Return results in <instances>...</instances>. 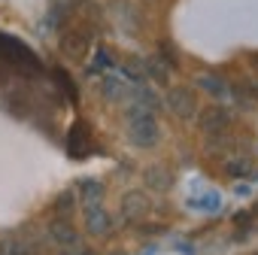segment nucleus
Segmentation results:
<instances>
[{
    "label": "nucleus",
    "instance_id": "13",
    "mask_svg": "<svg viewBox=\"0 0 258 255\" xmlns=\"http://www.w3.org/2000/svg\"><path fill=\"white\" fill-rule=\"evenodd\" d=\"M225 173H228L231 179H243V176L252 173V161H249L246 155H234V158L225 164Z\"/></svg>",
    "mask_w": 258,
    "mask_h": 255
},
{
    "label": "nucleus",
    "instance_id": "18",
    "mask_svg": "<svg viewBox=\"0 0 258 255\" xmlns=\"http://www.w3.org/2000/svg\"><path fill=\"white\" fill-rule=\"evenodd\" d=\"M73 210H76V195H73V192L58 195V201H55V216H70Z\"/></svg>",
    "mask_w": 258,
    "mask_h": 255
},
{
    "label": "nucleus",
    "instance_id": "1",
    "mask_svg": "<svg viewBox=\"0 0 258 255\" xmlns=\"http://www.w3.org/2000/svg\"><path fill=\"white\" fill-rule=\"evenodd\" d=\"M127 140L140 149H152L158 140H161V131H158V121L152 115L149 106H127Z\"/></svg>",
    "mask_w": 258,
    "mask_h": 255
},
{
    "label": "nucleus",
    "instance_id": "4",
    "mask_svg": "<svg viewBox=\"0 0 258 255\" xmlns=\"http://www.w3.org/2000/svg\"><path fill=\"white\" fill-rule=\"evenodd\" d=\"M167 109H170L176 118L188 121V118L198 112L195 91H191V88H185V85H176V88H170V91H167Z\"/></svg>",
    "mask_w": 258,
    "mask_h": 255
},
{
    "label": "nucleus",
    "instance_id": "14",
    "mask_svg": "<svg viewBox=\"0 0 258 255\" xmlns=\"http://www.w3.org/2000/svg\"><path fill=\"white\" fill-rule=\"evenodd\" d=\"M198 85L207 88V91L216 94V97H225V94H228V85H225L216 73H201V76H198Z\"/></svg>",
    "mask_w": 258,
    "mask_h": 255
},
{
    "label": "nucleus",
    "instance_id": "12",
    "mask_svg": "<svg viewBox=\"0 0 258 255\" xmlns=\"http://www.w3.org/2000/svg\"><path fill=\"white\" fill-rule=\"evenodd\" d=\"M100 88H103V97H106V100H124L127 94H131L127 82H121V79H115V76H106Z\"/></svg>",
    "mask_w": 258,
    "mask_h": 255
},
{
    "label": "nucleus",
    "instance_id": "24",
    "mask_svg": "<svg viewBox=\"0 0 258 255\" xmlns=\"http://www.w3.org/2000/svg\"><path fill=\"white\" fill-rule=\"evenodd\" d=\"M252 219H258V204H255V207H252Z\"/></svg>",
    "mask_w": 258,
    "mask_h": 255
},
{
    "label": "nucleus",
    "instance_id": "19",
    "mask_svg": "<svg viewBox=\"0 0 258 255\" xmlns=\"http://www.w3.org/2000/svg\"><path fill=\"white\" fill-rule=\"evenodd\" d=\"M64 4H55L52 10H49V16H46V22H43V31H55V28H61V22H64Z\"/></svg>",
    "mask_w": 258,
    "mask_h": 255
},
{
    "label": "nucleus",
    "instance_id": "22",
    "mask_svg": "<svg viewBox=\"0 0 258 255\" xmlns=\"http://www.w3.org/2000/svg\"><path fill=\"white\" fill-rule=\"evenodd\" d=\"M234 222H237V240H246L249 237V231H252V213H237L234 216Z\"/></svg>",
    "mask_w": 258,
    "mask_h": 255
},
{
    "label": "nucleus",
    "instance_id": "21",
    "mask_svg": "<svg viewBox=\"0 0 258 255\" xmlns=\"http://www.w3.org/2000/svg\"><path fill=\"white\" fill-rule=\"evenodd\" d=\"M158 49H161V55H158V58H161V61H164L167 67H176V64H179V55H176V46H173L170 40H167V43H161Z\"/></svg>",
    "mask_w": 258,
    "mask_h": 255
},
{
    "label": "nucleus",
    "instance_id": "23",
    "mask_svg": "<svg viewBox=\"0 0 258 255\" xmlns=\"http://www.w3.org/2000/svg\"><path fill=\"white\" fill-rule=\"evenodd\" d=\"M179 252H182V255H195V246H188V243H179Z\"/></svg>",
    "mask_w": 258,
    "mask_h": 255
},
{
    "label": "nucleus",
    "instance_id": "3",
    "mask_svg": "<svg viewBox=\"0 0 258 255\" xmlns=\"http://www.w3.org/2000/svg\"><path fill=\"white\" fill-rule=\"evenodd\" d=\"M91 49V34L85 28H70L64 37H61V55L70 58V61H82Z\"/></svg>",
    "mask_w": 258,
    "mask_h": 255
},
{
    "label": "nucleus",
    "instance_id": "6",
    "mask_svg": "<svg viewBox=\"0 0 258 255\" xmlns=\"http://www.w3.org/2000/svg\"><path fill=\"white\" fill-rule=\"evenodd\" d=\"M198 124H201L204 134H222V131H228V124H231V112L225 106H207L201 112Z\"/></svg>",
    "mask_w": 258,
    "mask_h": 255
},
{
    "label": "nucleus",
    "instance_id": "20",
    "mask_svg": "<svg viewBox=\"0 0 258 255\" xmlns=\"http://www.w3.org/2000/svg\"><path fill=\"white\" fill-rule=\"evenodd\" d=\"M106 67H118V61H115L106 49H97V61H94V67H91L88 73L94 76V73H100V70H106Z\"/></svg>",
    "mask_w": 258,
    "mask_h": 255
},
{
    "label": "nucleus",
    "instance_id": "27",
    "mask_svg": "<svg viewBox=\"0 0 258 255\" xmlns=\"http://www.w3.org/2000/svg\"><path fill=\"white\" fill-rule=\"evenodd\" d=\"M255 255H258V252H255Z\"/></svg>",
    "mask_w": 258,
    "mask_h": 255
},
{
    "label": "nucleus",
    "instance_id": "10",
    "mask_svg": "<svg viewBox=\"0 0 258 255\" xmlns=\"http://www.w3.org/2000/svg\"><path fill=\"white\" fill-rule=\"evenodd\" d=\"M143 179H146V185H149V188H155V192H167V188L173 185V173H170L167 167H161V164L146 167Z\"/></svg>",
    "mask_w": 258,
    "mask_h": 255
},
{
    "label": "nucleus",
    "instance_id": "5",
    "mask_svg": "<svg viewBox=\"0 0 258 255\" xmlns=\"http://www.w3.org/2000/svg\"><path fill=\"white\" fill-rule=\"evenodd\" d=\"M149 210H152V204H149V198L143 192H127L121 198V222H127V225L143 222Z\"/></svg>",
    "mask_w": 258,
    "mask_h": 255
},
{
    "label": "nucleus",
    "instance_id": "16",
    "mask_svg": "<svg viewBox=\"0 0 258 255\" xmlns=\"http://www.w3.org/2000/svg\"><path fill=\"white\" fill-rule=\"evenodd\" d=\"M52 76L58 79V85H61V91H64V94H67V97H70V100L76 103V100H79V91H76V85H73V79H70V76H67V73H64L61 67H58V70H52Z\"/></svg>",
    "mask_w": 258,
    "mask_h": 255
},
{
    "label": "nucleus",
    "instance_id": "17",
    "mask_svg": "<svg viewBox=\"0 0 258 255\" xmlns=\"http://www.w3.org/2000/svg\"><path fill=\"white\" fill-rule=\"evenodd\" d=\"M79 188H82V195H85V204H100V198H103V185H100V182L82 179Z\"/></svg>",
    "mask_w": 258,
    "mask_h": 255
},
{
    "label": "nucleus",
    "instance_id": "7",
    "mask_svg": "<svg viewBox=\"0 0 258 255\" xmlns=\"http://www.w3.org/2000/svg\"><path fill=\"white\" fill-rule=\"evenodd\" d=\"M49 237H52L58 246H64V249H70L73 243H79V234H76V228L70 225V216H55V219L49 222Z\"/></svg>",
    "mask_w": 258,
    "mask_h": 255
},
{
    "label": "nucleus",
    "instance_id": "8",
    "mask_svg": "<svg viewBox=\"0 0 258 255\" xmlns=\"http://www.w3.org/2000/svg\"><path fill=\"white\" fill-rule=\"evenodd\" d=\"M85 225H88V231L97 234V237H103V234L112 231V219L106 216V210H103L100 204H85Z\"/></svg>",
    "mask_w": 258,
    "mask_h": 255
},
{
    "label": "nucleus",
    "instance_id": "25",
    "mask_svg": "<svg viewBox=\"0 0 258 255\" xmlns=\"http://www.w3.org/2000/svg\"><path fill=\"white\" fill-rule=\"evenodd\" d=\"M70 4H85V0H70Z\"/></svg>",
    "mask_w": 258,
    "mask_h": 255
},
{
    "label": "nucleus",
    "instance_id": "9",
    "mask_svg": "<svg viewBox=\"0 0 258 255\" xmlns=\"http://www.w3.org/2000/svg\"><path fill=\"white\" fill-rule=\"evenodd\" d=\"M234 97L243 109H255L258 106V79H237L234 82Z\"/></svg>",
    "mask_w": 258,
    "mask_h": 255
},
{
    "label": "nucleus",
    "instance_id": "15",
    "mask_svg": "<svg viewBox=\"0 0 258 255\" xmlns=\"http://www.w3.org/2000/svg\"><path fill=\"white\" fill-rule=\"evenodd\" d=\"M143 70H146V73H149L155 82H167V76H170V67H167L161 58H146Z\"/></svg>",
    "mask_w": 258,
    "mask_h": 255
},
{
    "label": "nucleus",
    "instance_id": "26",
    "mask_svg": "<svg viewBox=\"0 0 258 255\" xmlns=\"http://www.w3.org/2000/svg\"><path fill=\"white\" fill-rule=\"evenodd\" d=\"M255 67H258V55H255Z\"/></svg>",
    "mask_w": 258,
    "mask_h": 255
},
{
    "label": "nucleus",
    "instance_id": "11",
    "mask_svg": "<svg viewBox=\"0 0 258 255\" xmlns=\"http://www.w3.org/2000/svg\"><path fill=\"white\" fill-rule=\"evenodd\" d=\"M188 210H198V213H219L222 210V195L219 192H207L201 198H188Z\"/></svg>",
    "mask_w": 258,
    "mask_h": 255
},
{
    "label": "nucleus",
    "instance_id": "2",
    "mask_svg": "<svg viewBox=\"0 0 258 255\" xmlns=\"http://www.w3.org/2000/svg\"><path fill=\"white\" fill-rule=\"evenodd\" d=\"M91 146H94V140H91L88 121H73L70 131H67V155L76 158V161H82V158L91 155Z\"/></svg>",
    "mask_w": 258,
    "mask_h": 255
}]
</instances>
